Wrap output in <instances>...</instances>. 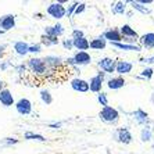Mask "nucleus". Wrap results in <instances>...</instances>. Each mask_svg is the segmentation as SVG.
<instances>
[{
  "label": "nucleus",
  "instance_id": "e433bc0d",
  "mask_svg": "<svg viewBox=\"0 0 154 154\" xmlns=\"http://www.w3.org/2000/svg\"><path fill=\"white\" fill-rule=\"evenodd\" d=\"M140 63H147V64H153V63H154V57H143V58H140Z\"/></svg>",
  "mask_w": 154,
  "mask_h": 154
},
{
  "label": "nucleus",
  "instance_id": "72a5a7b5",
  "mask_svg": "<svg viewBox=\"0 0 154 154\" xmlns=\"http://www.w3.org/2000/svg\"><path fill=\"white\" fill-rule=\"evenodd\" d=\"M17 143H18L17 137H6V139H3V144H6V146H11V144H17Z\"/></svg>",
  "mask_w": 154,
  "mask_h": 154
},
{
  "label": "nucleus",
  "instance_id": "39448f33",
  "mask_svg": "<svg viewBox=\"0 0 154 154\" xmlns=\"http://www.w3.org/2000/svg\"><path fill=\"white\" fill-rule=\"evenodd\" d=\"M114 139L117 140V142H119V143L129 144V143H132L133 136L128 128H119L118 131L114 133Z\"/></svg>",
  "mask_w": 154,
  "mask_h": 154
},
{
  "label": "nucleus",
  "instance_id": "c03bdc74",
  "mask_svg": "<svg viewBox=\"0 0 154 154\" xmlns=\"http://www.w3.org/2000/svg\"><path fill=\"white\" fill-rule=\"evenodd\" d=\"M4 33V31H2V29H0V35H3Z\"/></svg>",
  "mask_w": 154,
  "mask_h": 154
},
{
  "label": "nucleus",
  "instance_id": "6ab92c4d",
  "mask_svg": "<svg viewBox=\"0 0 154 154\" xmlns=\"http://www.w3.org/2000/svg\"><path fill=\"white\" fill-rule=\"evenodd\" d=\"M29 50V45L26 42H24V40H18V42L14 43V51L15 54H18V56H21V57H24V56H26Z\"/></svg>",
  "mask_w": 154,
  "mask_h": 154
},
{
  "label": "nucleus",
  "instance_id": "79ce46f5",
  "mask_svg": "<svg viewBox=\"0 0 154 154\" xmlns=\"http://www.w3.org/2000/svg\"><path fill=\"white\" fill-rule=\"evenodd\" d=\"M6 49H7V45H0V54H3Z\"/></svg>",
  "mask_w": 154,
  "mask_h": 154
},
{
  "label": "nucleus",
  "instance_id": "4be33fe9",
  "mask_svg": "<svg viewBox=\"0 0 154 154\" xmlns=\"http://www.w3.org/2000/svg\"><path fill=\"white\" fill-rule=\"evenodd\" d=\"M72 43H74V49H76L79 51H86L89 49V40L86 39V38L75 39V40H72Z\"/></svg>",
  "mask_w": 154,
  "mask_h": 154
},
{
  "label": "nucleus",
  "instance_id": "f8f14e48",
  "mask_svg": "<svg viewBox=\"0 0 154 154\" xmlns=\"http://www.w3.org/2000/svg\"><path fill=\"white\" fill-rule=\"evenodd\" d=\"M74 61H75L76 67H81V65H88L92 63V56H90L88 51H76L75 56H74Z\"/></svg>",
  "mask_w": 154,
  "mask_h": 154
},
{
  "label": "nucleus",
  "instance_id": "0eeeda50",
  "mask_svg": "<svg viewBox=\"0 0 154 154\" xmlns=\"http://www.w3.org/2000/svg\"><path fill=\"white\" fill-rule=\"evenodd\" d=\"M15 26V15L14 14H6L0 17V29L7 32Z\"/></svg>",
  "mask_w": 154,
  "mask_h": 154
},
{
  "label": "nucleus",
  "instance_id": "cd10ccee",
  "mask_svg": "<svg viewBox=\"0 0 154 154\" xmlns=\"http://www.w3.org/2000/svg\"><path fill=\"white\" fill-rule=\"evenodd\" d=\"M97 101L100 103L101 107H107V106H108L107 93H104V92H100V93H97Z\"/></svg>",
  "mask_w": 154,
  "mask_h": 154
},
{
  "label": "nucleus",
  "instance_id": "49530a36",
  "mask_svg": "<svg viewBox=\"0 0 154 154\" xmlns=\"http://www.w3.org/2000/svg\"><path fill=\"white\" fill-rule=\"evenodd\" d=\"M153 150H154V144H153Z\"/></svg>",
  "mask_w": 154,
  "mask_h": 154
},
{
  "label": "nucleus",
  "instance_id": "473e14b6",
  "mask_svg": "<svg viewBox=\"0 0 154 154\" xmlns=\"http://www.w3.org/2000/svg\"><path fill=\"white\" fill-rule=\"evenodd\" d=\"M72 40L75 39H81V38H85V33H83V31H81V29H74L72 31Z\"/></svg>",
  "mask_w": 154,
  "mask_h": 154
},
{
  "label": "nucleus",
  "instance_id": "a19ab883",
  "mask_svg": "<svg viewBox=\"0 0 154 154\" xmlns=\"http://www.w3.org/2000/svg\"><path fill=\"white\" fill-rule=\"evenodd\" d=\"M139 3L142 6H146V4H153V0H139Z\"/></svg>",
  "mask_w": 154,
  "mask_h": 154
},
{
  "label": "nucleus",
  "instance_id": "b1692460",
  "mask_svg": "<svg viewBox=\"0 0 154 154\" xmlns=\"http://www.w3.org/2000/svg\"><path fill=\"white\" fill-rule=\"evenodd\" d=\"M128 4H131L132 6L133 10H136V11H140L142 14H150L151 10L149 7H146V6H142V4L139 3V2H126Z\"/></svg>",
  "mask_w": 154,
  "mask_h": 154
},
{
  "label": "nucleus",
  "instance_id": "412c9836",
  "mask_svg": "<svg viewBox=\"0 0 154 154\" xmlns=\"http://www.w3.org/2000/svg\"><path fill=\"white\" fill-rule=\"evenodd\" d=\"M126 2H115V3L111 4V10H112V14H117V15H121V14H125L126 13Z\"/></svg>",
  "mask_w": 154,
  "mask_h": 154
},
{
  "label": "nucleus",
  "instance_id": "ea45409f",
  "mask_svg": "<svg viewBox=\"0 0 154 154\" xmlns=\"http://www.w3.org/2000/svg\"><path fill=\"white\" fill-rule=\"evenodd\" d=\"M10 65H11L10 63H3V64H0V69H2V71H4V69H7Z\"/></svg>",
  "mask_w": 154,
  "mask_h": 154
},
{
  "label": "nucleus",
  "instance_id": "c85d7f7f",
  "mask_svg": "<svg viewBox=\"0 0 154 154\" xmlns=\"http://www.w3.org/2000/svg\"><path fill=\"white\" fill-rule=\"evenodd\" d=\"M154 75V69L153 68H144L143 71L140 72V75L137 78H143V79H151Z\"/></svg>",
  "mask_w": 154,
  "mask_h": 154
},
{
  "label": "nucleus",
  "instance_id": "4468645a",
  "mask_svg": "<svg viewBox=\"0 0 154 154\" xmlns=\"http://www.w3.org/2000/svg\"><path fill=\"white\" fill-rule=\"evenodd\" d=\"M137 42L140 43V46L144 47V49H153L154 47V32H147L144 35L139 36V40Z\"/></svg>",
  "mask_w": 154,
  "mask_h": 154
},
{
  "label": "nucleus",
  "instance_id": "7c9ffc66",
  "mask_svg": "<svg viewBox=\"0 0 154 154\" xmlns=\"http://www.w3.org/2000/svg\"><path fill=\"white\" fill-rule=\"evenodd\" d=\"M78 4H79V2H74L71 6H68V8H67V13H65V17L71 18L72 15H74V13H75L76 7H78Z\"/></svg>",
  "mask_w": 154,
  "mask_h": 154
},
{
  "label": "nucleus",
  "instance_id": "20e7f679",
  "mask_svg": "<svg viewBox=\"0 0 154 154\" xmlns=\"http://www.w3.org/2000/svg\"><path fill=\"white\" fill-rule=\"evenodd\" d=\"M97 65H99L100 71L106 72V74H112V72H115L117 60H114L111 57H103L97 61Z\"/></svg>",
  "mask_w": 154,
  "mask_h": 154
},
{
  "label": "nucleus",
  "instance_id": "58836bf2",
  "mask_svg": "<svg viewBox=\"0 0 154 154\" xmlns=\"http://www.w3.org/2000/svg\"><path fill=\"white\" fill-rule=\"evenodd\" d=\"M96 76H99V78L101 79V81H106V72H103V71H99L97 72V75Z\"/></svg>",
  "mask_w": 154,
  "mask_h": 154
},
{
  "label": "nucleus",
  "instance_id": "a878e982",
  "mask_svg": "<svg viewBox=\"0 0 154 154\" xmlns=\"http://www.w3.org/2000/svg\"><path fill=\"white\" fill-rule=\"evenodd\" d=\"M40 100L46 104V106H50L53 103V96H51V93L47 89H42L40 90Z\"/></svg>",
  "mask_w": 154,
  "mask_h": 154
},
{
  "label": "nucleus",
  "instance_id": "a18cd8bd",
  "mask_svg": "<svg viewBox=\"0 0 154 154\" xmlns=\"http://www.w3.org/2000/svg\"><path fill=\"white\" fill-rule=\"evenodd\" d=\"M2 57H3V54H0V58H2Z\"/></svg>",
  "mask_w": 154,
  "mask_h": 154
},
{
  "label": "nucleus",
  "instance_id": "f257e3e1",
  "mask_svg": "<svg viewBox=\"0 0 154 154\" xmlns=\"http://www.w3.org/2000/svg\"><path fill=\"white\" fill-rule=\"evenodd\" d=\"M99 117L103 122L106 124H112L115 125L117 122L119 121V111L117 108L111 107V106H107V107H103L99 112Z\"/></svg>",
  "mask_w": 154,
  "mask_h": 154
},
{
  "label": "nucleus",
  "instance_id": "37998d69",
  "mask_svg": "<svg viewBox=\"0 0 154 154\" xmlns=\"http://www.w3.org/2000/svg\"><path fill=\"white\" fill-rule=\"evenodd\" d=\"M3 89H4V82L0 79V90H3Z\"/></svg>",
  "mask_w": 154,
  "mask_h": 154
},
{
  "label": "nucleus",
  "instance_id": "4c0bfd02",
  "mask_svg": "<svg viewBox=\"0 0 154 154\" xmlns=\"http://www.w3.org/2000/svg\"><path fill=\"white\" fill-rule=\"evenodd\" d=\"M61 126H63L61 122H51V124H49V128H53V129H60Z\"/></svg>",
  "mask_w": 154,
  "mask_h": 154
},
{
  "label": "nucleus",
  "instance_id": "ddd939ff",
  "mask_svg": "<svg viewBox=\"0 0 154 154\" xmlns=\"http://www.w3.org/2000/svg\"><path fill=\"white\" fill-rule=\"evenodd\" d=\"M63 33H64V26L61 25L60 22H57V24H56V25H53V26H46V28H45V33H43V35L53 36V38H60Z\"/></svg>",
  "mask_w": 154,
  "mask_h": 154
},
{
  "label": "nucleus",
  "instance_id": "423d86ee",
  "mask_svg": "<svg viewBox=\"0 0 154 154\" xmlns=\"http://www.w3.org/2000/svg\"><path fill=\"white\" fill-rule=\"evenodd\" d=\"M69 85H71L72 90L79 92V93H88L89 92V83L82 78H72Z\"/></svg>",
  "mask_w": 154,
  "mask_h": 154
},
{
  "label": "nucleus",
  "instance_id": "2f4dec72",
  "mask_svg": "<svg viewBox=\"0 0 154 154\" xmlns=\"http://www.w3.org/2000/svg\"><path fill=\"white\" fill-rule=\"evenodd\" d=\"M14 68H15V71H17V74H18L20 76H22V78L25 76V74H26V65H25V64L15 65Z\"/></svg>",
  "mask_w": 154,
  "mask_h": 154
},
{
  "label": "nucleus",
  "instance_id": "f3484780",
  "mask_svg": "<svg viewBox=\"0 0 154 154\" xmlns=\"http://www.w3.org/2000/svg\"><path fill=\"white\" fill-rule=\"evenodd\" d=\"M119 33H121L122 38H132V39H139V33H137L131 25H128V24H124V25L119 28Z\"/></svg>",
  "mask_w": 154,
  "mask_h": 154
},
{
  "label": "nucleus",
  "instance_id": "c756f323",
  "mask_svg": "<svg viewBox=\"0 0 154 154\" xmlns=\"http://www.w3.org/2000/svg\"><path fill=\"white\" fill-rule=\"evenodd\" d=\"M40 51H42V45H40V43H33V45H29L28 53H31V54H39Z\"/></svg>",
  "mask_w": 154,
  "mask_h": 154
},
{
  "label": "nucleus",
  "instance_id": "aec40b11",
  "mask_svg": "<svg viewBox=\"0 0 154 154\" xmlns=\"http://www.w3.org/2000/svg\"><path fill=\"white\" fill-rule=\"evenodd\" d=\"M133 117H135V121L139 125H146L149 122V114L146 111H143L142 108H137L136 111H133Z\"/></svg>",
  "mask_w": 154,
  "mask_h": 154
},
{
  "label": "nucleus",
  "instance_id": "9d476101",
  "mask_svg": "<svg viewBox=\"0 0 154 154\" xmlns=\"http://www.w3.org/2000/svg\"><path fill=\"white\" fill-rule=\"evenodd\" d=\"M0 103H2V106H4V107H11V106L15 104L14 96H13V93H11L7 88H4L3 90H0Z\"/></svg>",
  "mask_w": 154,
  "mask_h": 154
},
{
  "label": "nucleus",
  "instance_id": "f03ea898",
  "mask_svg": "<svg viewBox=\"0 0 154 154\" xmlns=\"http://www.w3.org/2000/svg\"><path fill=\"white\" fill-rule=\"evenodd\" d=\"M46 13L50 15L54 20H61V18L65 17V13H67V8L60 3H51L47 6Z\"/></svg>",
  "mask_w": 154,
  "mask_h": 154
},
{
  "label": "nucleus",
  "instance_id": "bb28decb",
  "mask_svg": "<svg viewBox=\"0 0 154 154\" xmlns=\"http://www.w3.org/2000/svg\"><path fill=\"white\" fill-rule=\"evenodd\" d=\"M151 136H153L151 129L149 128V126H144V128L142 129V132H140V139H142V142H150Z\"/></svg>",
  "mask_w": 154,
  "mask_h": 154
},
{
  "label": "nucleus",
  "instance_id": "a211bd4d",
  "mask_svg": "<svg viewBox=\"0 0 154 154\" xmlns=\"http://www.w3.org/2000/svg\"><path fill=\"white\" fill-rule=\"evenodd\" d=\"M111 46L118 49V50H124V51H142L143 47L140 45H126V43H111Z\"/></svg>",
  "mask_w": 154,
  "mask_h": 154
},
{
  "label": "nucleus",
  "instance_id": "dca6fc26",
  "mask_svg": "<svg viewBox=\"0 0 154 154\" xmlns=\"http://www.w3.org/2000/svg\"><path fill=\"white\" fill-rule=\"evenodd\" d=\"M106 47H107V40L101 35L89 42V49H93V50H104Z\"/></svg>",
  "mask_w": 154,
  "mask_h": 154
},
{
  "label": "nucleus",
  "instance_id": "5701e85b",
  "mask_svg": "<svg viewBox=\"0 0 154 154\" xmlns=\"http://www.w3.org/2000/svg\"><path fill=\"white\" fill-rule=\"evenodd\" d=\"M58 38H53V36H46L42 35L40 36V45H45V46H56L58 45Z\"/></svg>",
  "mask_w": 154,
  "mask_h": 154
},
{
  "label": "nucleus",
  "instance_id": "f704fd0d",
  "mask_svg": "<svg viewBox=\"0 0 154 154\" xmlns=\"http://www.w3.org/2000/svg\"><path fill=\"white\" fill-rule=\"evenodd\" d=\"M63 46H64L65 50H72V49H74V43H72V39H64V42H63Z\"/></svg>",
  "mask_w": 154,
  "mask_h": 154
},
{
  "label": "nucleus",
  "instance_id": "7ed1b4c3",
  "mask_svg": "<svg viewBox=\"0 0 154 154\" xmlns=\"http://www.w3.org/2000/svg\"><path fill=\"white\" fill-rule=\"evenodd\" d=\"M15 110L20 115H29L32 114V101L29 100V99H25V97H22L18 101H15Z\"/></svg>",
  "mask_w": 154,
  "mask_h": 154
},
{
  "label": "nucleus",
  "instance_id": "1a4fd4ad",
  "mask_svg": "<svg viewBox=\"0 0 154 154\" xmlns=\"http://www.w3.org/2000/svg\"><path fill=\"white\" fill-rule=\"evenodd\" d=\"M101 36L110 43H121L122 42V36H121V33H119V29H117V28L107 29Z\"/></svg>",
  "mask_w": 154,
  "mask_h": 154
},
{
  "label": "nucleus",
  "instance_id": "c9c22d12",
  "mask_svg": "<svg viewBox=\"0 0 154 154\" xmlns=\"http://www.w3.org/2000/svg\"><path fill=\"white\" fill-rule=\"evenodd\" d=\"M86 10V4L85 3H79L78 4V7H76L75 13H74V15H79V14H82L83 11Z\"/></svg>",
  "mask_w": 154,
  "mask_h": 154
},
{
  "label": "nucleus",
  "instance_id": "9b49d317",
  "mask_svg": "<svg viewBox=\"0 0 154 154\" xmlns=\"http://www.w3.org/2000/svg\"><path fill=\"white\" fill-rule=\"evenodd\" d=\"M126 85V81L124 76H112L107 79V88L110 90H119Z\"/></svg>",
  "mask_w": 154,
  "mask_h": 154
},
{
  "label": "nucleus",
  "instance_id": "393cba45",
  "mask_svg": "<svg viewBox=\"0 0 154 154\" xmlns=\"http://www.w3.org/2000/svg\"><path fill=\"white\" fill-rule=\"evenodd\" d=\"M24 139L25 140H36V142H46V137L35 132H25L24 133Z\"/></svg>",
  "mask_w": 154,
  "mask_h": 154
},
{
  "label": "nucleus",
  "instance_id": "2eb2a0df",
  "mask_svg": "<svg viewBox=\"0 0 154 154\" xmlns=\"http://www.w3.org/2000/svg\"><path fill=\"white\" fill-rule=\"evenodd\" d=\"M88 83H89V90L90 92H93V93H100L101 89H103V83L104 81H101L99 76H92L90 78V81H88Z\"/></svg>",
  "mask_w": 154,
  "mask_h": 154
},
{
  "label": "nucleus",
  "instance_id": "6e6552de",
  "mask_svg": "<svg viewBox=\"0 0 154 154\" xmlns=\"http://www.w3.org/2000/svg\"><path fill=\"white\" fill-rule=\"evenodd\" d=\"M132 68H133L132 63L125 60H118L117 65H115V72L118 74V76H124L126 74H129V72H132Z\"/></svg>",
  "mask_w": 154,
  "mask_h": 154
}]
</instances>
